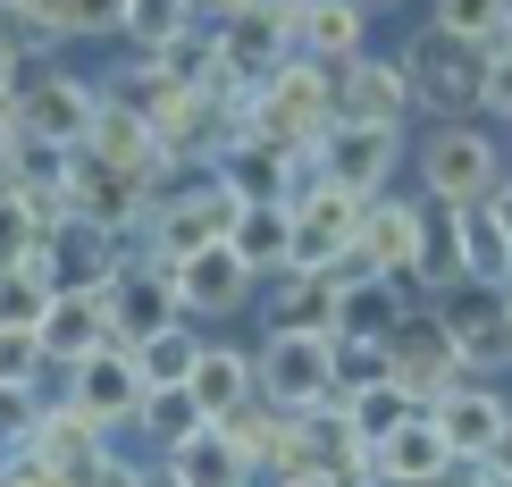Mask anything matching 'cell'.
<instances>
[{"label": "cell", "instance_id": "11", "mask_svg": "<svg viewBox=\"0 0 512 487\" xmlns=\"http://www.w3.org/2000/svg\"><path fill=\"white\" fill-rule=\"evenodd\" d=\"M429 420L445 429V446H454V462H487L512 437V404L496 387H479V378H462L445 404H429Z\"/></svg>", "mask_w": 512, "mask_h": 487}, {"label": "cell", "instance_id": "33", "mask_svg": "<svg viewBox=\"0 0 512 487\" xmlns=\"http://www.w3.org/2000/svg\"><path fill=\"white\" fill-rule=\"evenodd\" d=\"M378 378H387V353L361 345V336H336V395H361V387H378Z\"/></svg>", "mask_w": 512, "mask_h": 487}, {"label": "cell", "instance_id": "40", "mask_svg": "<svg viewBox=\"0 0 512 487\" xmlns=\"http://www.w3.org/2000/svg\"><path fill=\"white\" fill-rule=\"evenodd\" d=\"M336 487H370V479H336Z\"/></svg>", "mask_w": 512, "mask_h": 487}, {"label": "cell", "instance_id": "17", "mask_svg": "<svg viewBox=\"0 0 512 487\" xmlns=\"http://www.w3.org/2000/svg\"><path fill=\"white\" fill-rule=\"evenodd\" d=\"M42 353H51L59 370H84L93 353H110V303L101 294H51V311H42Z\"/></svg>", "mask_w": 512, "mask_h": 487}, {"label": "cell", "instance_id": "36", "mask_svg": "<svg viewBox=\"0 0 512 487\" xmlns=\"http://www.w3.org/2000/svg\"><path fill=\"white\" fill-rule=\"evenodd\" d=\"M17 152H26V135H17V110H0V185H9V168Z\"/></svg>", "mask_w": 512, "mask_h": 487}, {"label": "cell", "instance_id": "22", "mask_svg": "<svg viewBox=\"0 0 512 487\" xmlns=\"http://www.w3.org/2000/svg\"><path fill=\"white\" fill-rule=\"evenodd\" d=\"M294 42H303L311 68H345V59H361V9H345V0L294 9Z\"/></svg>", "mask_w": 512, "mask_h": 487}, {"label": "cell", "instance_id": "41", "mask_svg": "<svg viewBox=\"0 0 512 487\" xmlns=\"http://www.w3.org/2000/svg\"><path fill=\"white\" fill-rule=\"evenodd\" d=\"M487 487H512V479H496V471H487Z\"/></svg>", "mask_w": 512, "mask_h": 487}, {"label": "cell", "instance_id": "26", "mask_svg": "<svg viewBox=\"0 0 512 487\" xmlns=\"http://www.w3.org/2000/svg\"><path fill=\"white\" fill-rule=\"evenodd\" d=\"M118 34L135 42L143 59H160L168 42H185V34H194V17H185V9H168V0H126V9H118Z\"/></svg>", "mask_w": 512, "mask_h": 487}, {"label": "cell", "instance_id": "42", "mask_svg": "<svg viewBox=\"0 0 512 487\" xmlns=\"http://www.w3.org/2000/svg\"><path fill=\"white\" fill-rule=\"evenodd\" d=\"M504 303H512V294H504Z\"/></svg>", "mask_w": 512, "mask_h": 487}, {"label": "cell", "instance_id": "8", "mask_svg": "<svg viewBox=\"0 0 512 487\" xmlns=\"http://www.w3.org/2000/svg\"><path fill=\"white\" fill-rule=\"evenodd\" d=\"M101 303H110V345H118V353L152 345V336H168V328L185 320V311H177V286H168L152 261H143V269H118V278L101 286Z\"/></svg>", "mask_w": 512, "mask_h": 487}, {"label": "cell", "instance_id": "18", "mask_svg": "<svg viewBox=\"0 0 512 487\" xmlns=\"http://www.w3.org/2000/svg\"><path fill=\"white\" fill-rule=\"evenodd\" d=\"M252 378H261V362L236 345H202L194 353V378H185V395H194V412L202 420H236L252 404Z\"/></svg>", "mask_w": 512, "mask_h": 487}, {"label": "cell", "instance_id": "20", "mask_svg": "<svg viewBox=\"0 0 512 487\" xmlns=\"http://www.w3.org/2000/svg\"><path fill=\"white\" fill-rule=\"evenodd\" d=\"M34 454L51 462V471H68V479H93L101 462H110V454H101V420H84L76 404H51V412H42Z\"/></svg>", "mask_w": 512, "mask_h": 487}, {"label": "cell", "instance_id": "39", "mask_svg": "<svg viewBox=\"0 0 512 487\" xmlns=\"http://www.w3.org/2000/svg\"><path fill=\"white\" fill-rule=\"evenodd\" d=\"M504 51H512V9H504Z\"/></svg>", "mask_w": 512, "mask_h": 487}, {"label": "cell", "instance_id": "12", "mask_svg": "<svg viewBox=\"0 0 512 487\" xmlns=\"http://www.w3.org/2000/svg\"><path fill=\"white\" fill-rule=\"evenodd\" d=\"M361 210L370 202H353V194H336V185H319V194L294 210V269L303 278H319L328 261H345L353 236H361Z\"/></svg>", "mask_w": 512, "mask_h": 487}, {"label": "cell", "instance_id": "16", "mask_svg": "<svg viewBox=\"0 0 512 487\" xmlns=\"http://www.w3.org/2000/svg\"><path fill=\"white\" fill-rule=\"evenodd\" d=\"M68 404L84 420H101V429H118V420H135L143 412V378H135V353H93L84 370H68Z\"/></svg>", "mask_w": 512, "mask_h": 487}, {"label": "cell", "instance_id": "19", "mask_svg": "<svg viewBox=\"0 0 512 487\" xmlns=\"http://www.w3.org/2000/svg\"><path fill=\"white\" fill-rule=\"evenodd\" d=\"M168 487H244L252 479V462H244V446L210 420V429H194L185 446H168V471H160Z\"/></svg>", "mask_w": 512, "mask_h": 487}, {"label": "cell", "instance_id": "4", "mask_svg": "<svg viewBox=\"0 0 512 487\" xmlns=\"http://www.w3.org/2000/svg\"><path fill=\"white\" fill-rule=\"evenodd\" d=\"M403 84H412V101L437 110V126H471L479 93H487V51H462V42H445V34H420L412 51H403Z\"/></svg>", "mask_w": 512, "mask_h": 487}, {"label": "cell", "instance_id": "21", "mask_svg": "<svg viewBox=\"0 0 512 487\" xmlns=\"http://www.w3.org/2000/svg\"><path fill=\"white\" fill-rule=\"evenodd\" d=\"M445 462H454L445 429H437L429 412H412V420H403V429L387 437V446H378V479H395V487H429Z\"/></svg>", "mask_w": 512, "mask_h": 487}, {"label": "cell", "instance_id": "31", "mask_svg": "<svg viewBox=\"0 0 512 487\" xmlns=\"http://www.w3.org/2000/svg\"><path fill=\"white\" fill-rule=\"evenodd\" d=\"M42 412L51 404H34V387H0V454H26L34 429H42Z\"/></svg>", "mask_w": 512, "mask_h": 487}, {"label": "cell", "instance_id": "30", "mask_svg": "<svg viewBox=\"0 0 512 487\" xmlns=\"http://www.w3.org/2000/svg\"><path fill=\"white\" fill-rule=\"evenodd\" d=\"M42 244V219L17 185H0V269H26V252Z\"/></svg>", "mask_w": 512, "mask_h": 487}, {"label": "cell", "instance_id": "37", "mask_svg": "<svg viewBox=\"0 0 512 487\" xmlns=\"http://www.w3.org/2000/svg\"><path fill=\"white\" fill-rule=\"evenodd\" d=\"M17 68H26V51H9V42H0V110L17 101Z\"/></svg>", "mask_w": 512, "mask_h": 487}, {"label": "cell", "instance_id": "1", "mask_svg": "<svg viewBox=\"0 0 512 487\" xmlns=\"http://www.w3.org/2000/svg\"><path fill=\"white\" fill-rule=\"evenodd\" d=\"M378 353H387V378L412 395L420 412L445 404V395L471 378V370H462V345H454V336H445V320H437V303H412V311L387 328V345H378Z\"/></svg>", "mask_w": 512, "mask_h": 487}, {"label": "cell", "instance_id": "29", "mask_svg": "<svg viewBox=\"0 0 512 487\" xmlns=\"http://www.w3.org/2000/svg\"><path fill=\"white\" fill-rule=\"evenodd\" d=\"M135 420L160 437V446H185L194 429H210V420L194 412V395H185V387H160V395H143V412H135Z\"/></svg>", "mask_w": 512, "mask_h": 487}, {"label": "cell", "instance_id": "23", "mask_svg": "<svg viewBox=\"0 0 512 487\" xmlns=\"http://www.w3.org/2000/svg\"><path fill=\"white\" fill-rule=\"evenodd\" d=\"M236 252H244L252 278H261V269H294V210H286V202H244Z\"/></svg>", "mask_w": 512, "mask_h": 487}, {"label": "cell", "instance_id": "14", "mask_svg": "<svg viewBox=\"0 0 512 487\" xmlns=\"http://www.w3.org/2000/svg\"><path fill=\"white\" fill-rule=\"evenodd\" d=\"M84 160H101V168H126V177H168V152H160V135L143 126L135 110H126L118 93H101V118H93V135H84Z\"/></svg>", "mask_w": 512, "mask_h": 487}, {"label": "cell", "instance_id": "32", "mask_svg": "<svg viewBox=\"0 0 512 487\" xmlns=\"http://www.w3.org/2000/svg\"><path fill=\"white\" fill-rule=\"evenodd\" d=\"M42 370H51L42 336H26V328H0V387H34Z\"/></svg>", "mask_w": 512, "mask_h": 487}, {"label": "cell", "instance_id": "27", "mask_svg": "<svg viewBox=\"0 0 512 487\" xmlns=\"http://www.w3.org/2000/svg\"><path fill=\"white\" fill-rule=\"evenodd\" d=\"M194 336L185 328H168V336H152V345H135V378H143V395H160V387H185L194 378Z\"/></svg>", "mask_w": 512, "mask_h": 487}, {"label": "cell", "instance_id": "24", "mask_svg": "<svg viewBox=\"0 0 512 487\" xmlns=\"http://www.w3.org/2000/svg\"><path fill=\"white\" fill-rule=\"evenodd\" d=\"M420 286L429 294L462 286V219L445 202H420Z\"/></svg>", "mask_w": 512, "mask_h": 487}, {"label": "cell", "instance_id": "10", "mask_svg": "<svg viewBox=\"0 0 512 487\" xmlns=\"http://www.w3.org/2000/svg\"><path fill=\"white\" fill-rule=\"evenodd\" d=\"M319 177L353 202H378V185L395 177V135L387 126H328L319 135Z\"/></svg>", "mask_w": 512, "mask_h": 487}, {"label": "cell", "instance_id": "35", "mask_svg": "<svg viewBox=\"0 0 512 487\" xmlns=\"http://www.w3.org/2000/svg\"><path fill=\"white\" fill-rule=\"evenodd\" d=\"M479 110H496V118L512 126V51H504V42L487 51V93H479Z\"/></svg>", "mask_w": 512, "mask_h": 487}, {"label": "cell", "instance_id": "6", "mask_svg": "<svg viewBox=\"0 0 512 487\" xmlns=\"http://www.w3.org/2000/svg\"><path fill=\"white\" fill-rule=\"evenodd\" d=\"M437 320H445V336L462 345V370H471V378L512 370V303H504L496 286H454V294H437Z\"/></svg>", "mask_w": 512, "mask_h": 487}, {"label": "cell", "instance_id": "5", "mask_svg": "<svg viewBox=\"0 0 512 487\" xmlns=\"http://www.w3.org/2000/svg\"><path fill=\"white\" fill-rule=\"evenodd\" d=\"M420 185H429V202H445V210H479L504 185L496 143L471 135V126H437V135L420 143Z\"/></svg>", "mask_w": 512, "mask_h": 487}, {"label": "cell", "instance_id": "9", "mask_svg": "<svg viewBox=\"0 0 512 487\" xmlns=\"http://www.w3.org/2000/svg\"><path fill=\"white\" fill-rule=\"evenodd\" d=\"M336 84V126H387L395 135V118L412 110V84H403V59H345V68H328Z\"/></svg>", "mask_w": 512, "mask_h": 487}, {"label": "cell", "instance_id": "15", "mask_svg": "<svg viewBox=\"0 0 512 487\" xmlns=\"http://www.w3.org/2000/svg\"><path fill=\"white\" fill-rule=\"evenodd\" d=\"M353 252L370 261V278H420V202H370L361 210Z\"/></svg>", "mask_w": 512, "mask_h": 487}, {"label": "cell", "instance_id": "13", "mask_svg": "<svg viewBox=\"0 0 512 487\" xmlns=\"http://www.w3.org/2000/svg\"><path fill=\"white\" fill-rule=\"evenodd\" d=\"M160 278L177 286V311H236V303H252V286H261L236 244H210V252H194V261L160 269Z\"/></svg>", "mask_w": 512, "mask_h": 487}, {"label": "cell", "instance_id": "34", "mask_svg": "<svg viewBox=\"0 0 512 487\" xmlns=\"http://www.w3.org/2000/svg\"><path fill=\"white\" fill-rule=\"evenodd\" d=\"M0 487H84V479H68V471H51L34 446L26 454H0Z\"/></svg>", "mask_w": 512, "mask_h": 487}, {"label": "cell", "instance_id": "38", "mask_svg": "<svg viewBox=\"0 0 512 487\" xmlns=\"http://www.w3.org/2000/svg\"><path fill=\"white\" fill-rule=\"evenodd\" d=\"M487 219H496V227H504V236H512V177L496 185V194H487Z\"/></svg>", "mask_w": 512, "mask_h": 487}, {"label": "cell", "instance_id": "3", "mask_svg": "<svg viewBox=\"0 0 512 487\" xmlns=\"http://www.w3.org/2000/svg\"><path fill=\"white\" fill-rule=\"evenodd\" d=\"M236 219H244V202L227 194L219 177L160 194V210H152V269H177V261H194L210 244H236Z\"/></svg>", "mask_w": 512, "mask_h": 487}, {"label": "cell", "instance_id": "2", "mask_svg": "<svg viewBox=\"0 0 512 487\" xmlns=\"http://www.w3.org/2000/svg\"><path fill=\"white\" fill-rule=\"evenodd\" d=\"M9 110H17V135L42 143V152H84V135H93V118H101V93L84 76H59V68H42V59H26Z\"/></svg>", "mask_w": 512, "mask_h": 487}, {"label": "cell", "instance_id": "7", "mask_svg": "<svg viewBox=\"0 0 512 487\" xmlns=\"http://www.w3.org/2000/svg\"><path fill=\"white\" fill-rule=\"evenodd\" d=\"M261 395L277 412H319L336 404V336H269L261 353Z\"/></svg>", "mask_w": 512, "mask_h": 487}, {"label": "cell", "instance_id": "28", "mask_svg": "<svg viewBox=\"0 0 512 487\" xmlns=\"http://www.w3.org/2000/svg\"><path fill=\"white\" fill-rule=\"evenodd\" d=\"M429 34L462 42V51H496L504 42V9H487V0H445V9L429 17Z\"/></svg>", "mask_w": 512, "mask_h": 487}, {"label": "cell", "instance_id": "25", "mask_svg": "<svg viewBox=\"0 0 512 487\" xmlns=\"http://www.w3.org/2000/svg\"><path fill=\"white\" fill-rule=\"evenodd\" d=\"M420 404H412V395H403L395 387V378H378V387H361V395H345V420H353V437H361V446H387V437L403 429V420H412Z\"/></svg>", "mask_w": 512, "mask_h": 487}]
</instances>
